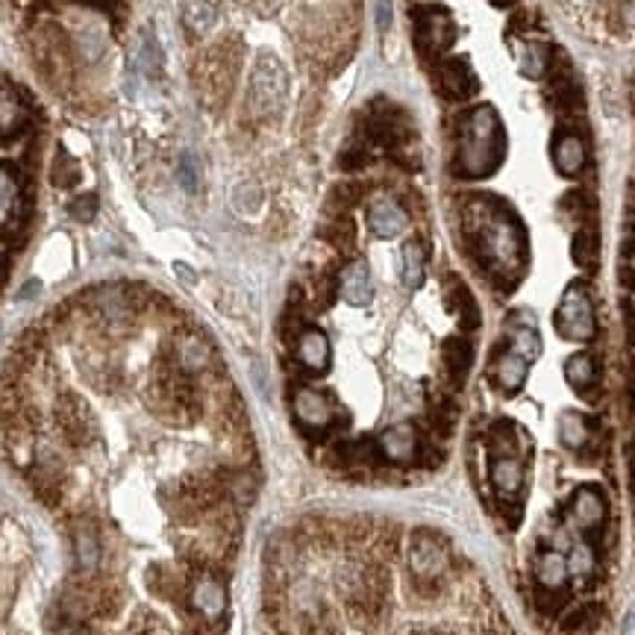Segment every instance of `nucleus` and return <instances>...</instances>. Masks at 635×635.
<instances>
[{
  "label": "nucleus",
  "instance_id": "obj_5",
  "mask_svg": "<svg viewBox=\"0 0 635 635\" xmlns=\"http://www.w3.org/2000/svg\"><path fill=\"white\" fill-rule=\"evenodd\" d=\"M289 94L286 68L274 56H259L251 77V106L259 115H274Z\"/></svg>",
  "mask_w": 635,
  "mask_h": 635
},
{
  "label": "nucleus",
  "instance_id": "obj_9",
  "mask_svg": "<svg viewBox=\"0 0 635 635\" xmlns=\"http://www.w3.org/2000/svg\"><path fill=\"white\" fill-rule=\"evenodd\" d=\"M188 603L206 621H221V615L227 611V588L215 573H200L188 588Z\"/></svg>",
  "mask_w": 635,
  "mask_h": 635
},
{
  "label": "nucleus",
  "instance_id": "obj_6",
  "mask_svg": "<svg viewBox=\"0 0 635 635\" xmlns=\"http://www.w3.org/2000/svg\"><path fill=\"white\" fill-rule=\"evenodd\" d=\"M415 39L423 56L439 59L453 47L456 27L450 12L441 6H418L415 9Z\"/></svg>",
  "mask_w": 635,
  "mask_h": 635
},
{
  "label": "nucleus",
  "instance_id": "obj_28",
  "mask_svg": "<svg viewBox=\"0 0 635 635\" xmlns=\"http://www.w3.org/2000/svg\"><path fill=\"white\" fill-rule=\"evenodd\" d=\"M18 200H21V185L18 176L9 165L0 162V230L12 223V218L18 215Z\"/></svg>",
  "mask_w": 635,
  "mask_h": 635
},
{
  "label": "nucleus",
  "instance_id": "obj_40",
  "mask_svg": "<svg viewBox=\"0 0 635 635\" xmlns=\"http://www.w3.org/2000/svg\"><path fill=\"white\" fill-rule=\"evenodd\" d=\"M141 62L150 71V74H159L162 71V53L156 51V44H153L150 33L145 35V44H141Z\"/></svg>",
  "mask_w": 635,
  "mask_h": 635
},
{
  "label": "nucleus",
  "instance_id": "obj_4",
  "mask_svg": "<svg viewBox=\"0 0 635 635\" xmlns=\"http://www.w3.org/2000/svg\"><path fill=\"white\" fill-rule=\"evenodd\" d=\"M556 329L562 338L568 341H592L594 338V306L592 298H588V289L583 282H573L568 286V291L562 294V303L556 309Z\"/></svg>",
  "mask_w": 635,
  "mask_h": 635
},
{
  "label": "nucleus",
  "instance_id": "obj_32",
  "mask_svg": "<svg viewBox=\"0 0 635 635\" xmlns=\"http://www.w3.org/2000/svg\"><path fill=\"white\" fill-rule=\"evenodd\" d=\"M183 18L188 24V30L206 33L215 24V6L209 0H183Z\"/></svg>",
  "mask_w": 635,
  "mask_h": 635
},
{
  "label": "nucleus",
  "instance_id": "obj_1",
  "mask_svg": "<svg viewBox=\"0 0 635 635\" xmlns=\"http://www.w3.org/2000/svg\"><path fill=\"white\" fill-rule=\"evenodd\" d=\"M486 204L488 206H482L479 197L468 206L465 227L479 265L494 280L506 282V289H512L517 270L524 268V227L515 218V212L503 206L500 200L486 197Z\"/></svg>",
  "mask_w": 635,
  "mask_h": 635
},
{
  "label": "nucleus",
  "instance_id": "obj_20",
  "mask_svg": "<svg viewBox=\"0 0 635 635\" xmlns=\"http://www.w3.org/2000/svg\"><path fill=\"white\" fill-rule=\"evenodd\" d=\"M447 306H450V312L456 315V321L462 329L479 327V309H477L474 294H470V289L456 274H450V280H447Z\"/></svg>",
  "mask_w": 635,
  "mask_h": 635
},
{
  "label": "nucleus",
  "instance_id": "obj_13",
  "mask_svg": "<svg viewBox=\"0 0 635 635\" xmlns=\"http://www.w3.org/2000/svg\"><path fill=\"white\" fill-rule=\"evenodd\" d=\"M491 482L506 500L517 498V491L524 486V465L517 459V450L491 453Z\"/></svg>",
  "mask_w": 635,
  "mask_h": 635
},
{
  "label": "nucleus",
  "instance_id": "obj_46",
  "mask_svg": "<svg viewBox=\"0 0 635 635\" xmlns=\"http://www.w3.org/2000/svg\"><path fill=\"white\" fill-rule=\"evenodd\" d=\"M82 4H89V6H98V9H109L115 0H82Z\"/></svg>",
  "mask_w": 635,
  "mask_h": 635
},
{
  "label": "nucleus",
  "instance_id": "obj_43",
  "mask_svg": "<svg viewBox=\"0 0 635 635\" xmlns=\"http://www.w3.org/2000/svg\"><path fill=\"white\" fill-rule=\"evenodd\" d=\"M56 635H91V632L86 630V623H71V621L62 618V623H59Z\"/></svg>",
  "mask_w": 635,
  "mask_h": 635
},
{
  "label": "nucleus",
  "instance_id": "obj_19",
  "mask_svg": "<svg viewBox=\"0 0 635 635\" xmlns=\"http://www.w3.org/2000/svg\"><path fill=\"white\" fill-rule=\"evenodd\" d=\"M338 294L350 306H368L374 300V286H371L368 265L350 262L345 270H341V274H338Z\"/></svg>",
  "mask_w": 635,
  "mask_h": 635
},
{
  "label": "nucleus",
  "instance_id": "obj_2",
  "mask_svg": "<svg viewBox=\"0 0 635 635\" xmlns=\"http://www.w3.org/2000/svg\"><path fill=\"white\" fill-rule=\"evenodd\" d=\"M506 136L494 106L482 103L468 109L459 121V141L453 156V174L465 180H486L503 165Z\"/></svg>",
  "mask_w": 635,
  "mask_h": 635
},
{
  "label": "nucleus",
  "instance_id": "obj_39",
  "mask_svg": "<svg viewBox=\"0 0 635 635\" xmlns=\"http://www.w3.org/2000/svg\"><path fill=\"white\" fill-rule=\"evenodd\" d=\"M180 183H183V188L185 192H197V185H200V174H197V162H194V156H183V162H180Z\"/></svg>",
  "mask_w": 635,
  "mask_h": 635
},
{
  "label": "nucleus",
  "instance_id": "obj_41",
  "mask_svg": "<svg viewBox=\"0 0 635 635\" xmlns=\"http://www.w3.org/2000/svg\"><path fill=\"white\" fill-rule=\"evenodd\" d=\"M333 200L338 204V209H350V206L359 200V188H356V185H338L336 194H333Z\"/></svg>",
  "mask_w": 635,
  "mask_h": 635
},
{
  "label": "nucleus",
  "instance_id": "obj_34",
  "mask_svg": "<svg viewBox=\"0 0 635 635\" xmlns=\"http://www.w3.org/2000/svg\"><path fill=\"white\" fill-rule=\"evenodd\" d=\"M327 239L336 247H341V251H347V247H353V242H356V227H353V221L347 215H338L327 227Z\"/></svg>",
  "mask_w": 635,
  "mask_h": 635
},
{
  "label": "nucleus",
  "instance_id": "obj_22",
  "mask_svg": "<svg viewBox=\"0 0 635 635\" xmlns=\"http://www.w3.org/2000/svg\"><path fill=\"white\" fill-rule=\"evenodd\" d=\"M368 223H371V230L380 235V239H394V235H400L406 230V212L400 209L394 200H376V204L371 206L368 212Z\"/></svg>",
  "mask_w": 635,
  "mask_h": 635
},
{
  "label": "nucleus",
  "instance_id": "obj_24",
  "mask_svg": "<svg viewBox=\"0 0 635 635\" xmlns=\"http://www.w3.org/2000/svg\"><path fill=\"white\" fill-rule=\"evenodd\" d=\"M564 380H568L573 392L585 394L588 388L597 383V362L592 353H573V356L564 362Z\"/></svg>",
  "mask_w": 635,
  "mask_h": 635
},
{
  "label": "nucleus",
  "instance_id": "obj_44",
  "mask_svg": "<svg viewBox=\"0 0 635 635\" xmlns=\"http://www.w3.org/2000/svg\"><path fill=\"white\" fill-rule=\"evenodd\" d=\"M35 291H39V282H35V280H30L27 286L21 289V294H18V298H21V300H27V298H33Z\"/></svg>",
  "mask_w": 635,
  "mask_h": 635
},
{
  "label": "nucleus",
  "instance_id": "obj_3",
  "mask_svg": "<svg viewBox=\"0 0 635 635\" xmlns=\"http://www.w3.org/2000/svg\"><path fill=\"white\" fill-rule=\"evenodd\" d=\"M153 397H156V406L165 418L188 421L197 412V388L180 365L159 371L156 385H153Z\"/></svg>",
  "mask_w": 635,
  "mask_h": 635
},
{
  "label": "nucleus",
  "instance_id": "obj_12",
  "mask_svg": "<svg viewBox=\"0 0 635 635\" xmlns=\"http://www.w3.org/2000/svg\"><path fill=\"white\" fill-rule=\"evenodd\" d=\"M376 444H380V453L385 459H392V462H415L421 439H418V430L412 427V423H394V427H388L380 435V441Z\"/></svg>",
  "mask_w": 635,
  "mask_h": 635
},
{
  "label": "nucleus",
  "instance_id": "obj_27",
  "mask_svg": "<svg viewBox=\"0 0 635 635\" xmlns=\"http://www.w3.org/2000/svg\"><path fill=\"white\" fill-rule=\"evenodd\" d=\"M444 365H447V371H450V376L456 383H465V376L470 371V365H474V347L468 345L465 338H447L444 341Z\"/></svg>",
  "mask_w": 635,
  "mask_h": 635
},
{
  "label": "nucleus",
  "instance_id": "obj_35",
  "mask_svg": "<svg viewBox=\"0 0 635 635\" xmlns=\"http://www.w3.org/2000/svg\"><path fill=\"white\" fill-rule=\"evenodd\" d=\"M597 606H580V609H573L568 618L562 621V630L564 632H585V630H592L594 623H597Z\"/></svg>",
  "mask_w": 635,
  "mask_h": 635
},
{
  "label": "nucleus",
  "instance_id": "obj_30",
  "mask_svg": "<svg viewBox=\"0 0 635 635\" xmlns=\"http://www.w3.org/2000/svg\"><path fill=\"white\" fill-rule=\"evenodd\" d=\"M509 350L533 365L541 356V338L533 324H515L509 329Z\"/></svg>",
  "mask_w": 635,
  "mask_h": 635
},
{
  "label": "nucleus",
  "instance_id": "obj_38",
  "mask_svg": "<svg viewBox=\"0 0 635 635\" xmlns=\"http://www.w3.org/2000/svg\"><path fill=\"white\" fill-rule=\"evenodd\" d=\"M71 215L82 223L91 221L94 215H98V194H80L74 204H71Z\"/></svg>",
  "mask_w": 635,
  "mask_h": 635
},
{
  "label": "nucleus",
  "instance_id": "obj_15",
  "mask_svg": "<svg viewBox=\"0 0 635 635\" xmlns=\"http://www.w3.org/2000/svg\"><path fill=\"white\" fill-rule=\"evenodd\" d=\"M550 156L556 171L562 176H576L583 174L585 162H588V153H585V141L576 136V133H559L553 138V147H550Z\"/></svg>",
  "mask_w": 635,
  "mask_h": 635
},
{
  "label": "nucleus",
  "instance_id": "obj_25",
  "mask_svg": "<svg viewBox=\"0 0 635 635\" xmlns=\"http://www.w3.org/2000/svg\"><path fill=\"white\" fill-rule=\"evenodd\" d=\"M423 270H427V253H423L421 242H406L400 251V280L406 289H418L423 282Z\"/></svg>",
  "mask_w": 635,
  "mask_h": 635
},
{
  "label": "nucleus",
  "instance_id": "obj_17",
  "mask_svg": "<svg viewBox=\"0 0 635 635\" xmlns=\"http://www.w3.org/2000/svg\"><path fill=\"white\" fill-rule=\"evenodd\" d=\"M71 538H74V553H77V564L80 571H94L100 562V535L98 526L89 517H77L71 524Z\"/></svg>",
  "mask_w": 635,
  "mask_h": 635
},
{
  "label": "nucleus",
  "instance_id": "obj_23",
  "mask_svg": "<svg viewBox=\"0 0 635 635\" xmlns=\"http://www.w3.org/2000/svg\"><path fill=\"white\" fill-rule=\"evenodd\" d=\"M535 576L545 592H564V585H568V559L559 550L541 553L535 562Z\"/></svg>",
  "mask_w": 635,
  "mask_h": 635
},
{
  "label": "nucleus",
  "instance_id": "obj_7",
  "mask_svg": "<svg viewBox=\"0 0 635 635\" xmlns=\"http://www.w3.org/2000/svg\"><path fill=\"white\" fill-rule=\"evenodd\" d=\"M447 564H450V556H447L444 541L430 533V529H418L412 535V547H409V568L418 576L421 585L441 580Z\"/></svg>",
  "mask_w": 635,
  "mask_h": 635
},
{
  "label": "nucleus",
  "instance_id": "obj_31",
  "mask_svg": "<svg viewBox=\"0 0 635 635\" xmlns=\"http://www.w3.org/2000/svg\"><path fill=\"white\" fill-rule=\"evenodd\" d=\"M559 435H562L564 447L583 450L588 439H592V427H588V421L583 415H576V412H564L562 421H559Z\"/></svg>",
  "mask_w": 635,
  "mask_h": 635
},
{
  "label": "nucleus",
  "instance_id": "obj_11",
  "mask_svg": "<svg viewBox=\"0 0 635 635\" xmlns=\"http://www.w3.org/2000/svg\"><path fill=\"white\" fill-rule=\"evenodd\" d=\"M606 498L597 486H580L573 491L571 500V517L576 521V526L585 529V533H600L606 524Z\"/></svg>",
  "mask_w": 635,
  "mask_h": 635
},
{
  "label": "nucleus",
  "instance_id": "obj_16",
  "mask_svg": "<svg viewBox=\"0 0 635 635\" xmlns=\"http://www.w3.org/2000/svg\"><path fill=\"white\" fill-rule=\"evenodd\" d=\"M439 89L453 100H465L477 91V77L465 59H447L439 68Z\"/></svg>",
  "mask_w": 635,
  "mask_h": 635
},
{
  "label": "nucleus",
  "instance_id": "obj_14",
  "mask_svg": "<svg viewBox=\"0 0 635 635\" xmlns=\"http://www.w3.org/2000/svg\"><path fill=\"white\" fill-rule=\"evenodd\" d=\"M30 124V106L12 89H0V145L18 138Z\"/></svg>",
  "mask_w": 635,
  "mask_h": 635
},
{
  "label": "nucleus",
  "instance_id": "obj_8",
  "mask_svg": "<svg viewBox=\"0 0 635 635\" xmlns=\"http://www.w3.org/2000/svg\"><path fill=\"white\" fill-rule=\"evenodd\" d=\"M291 406H294V418H298V423L306 432L321 435L327 430H333L336 403L324 392H318V388H298Z\"/></svg>",
  "mask_w": 635,
  "mask_h": 635
},
{
  "label": "nucleus",
  "instance_id": "obj_29",
  "mask_svg": "<svg viewBox=\"0 0 635 635\" xmlns=\"http://www.w3.org/2000/svg\"><path fill=\"white\" fill-rule=\"evenodd\" d=\"M206 362H209V345L204 338L183 336L180 341H176V365H180L185 374L206 368Z\"/></svg>",
  "mask_w": 635,
  "mask_h": 635
},
{
  "label": "nucleus",
  "instance_id": "obj_26",
  "mask_svg": "<svg viewBox=\"0 0 635 635\" xmlns=\"http://www.w3.org/2000/svg\"><path fill=\"white\" fill-rule=\"evenodd\" d=\"M550 65V44L547 42H524L517 51V68L526 80H541Z\"/></svg>",
  "mask_w": 635,
  "mask_h": 635
},
{
  "label": "nucleus",
  "instance_id": "obj_36",
  "mask_svg": "<svg viewBox=\"0 0 635 635\" xmlns=\"http://www.w3.org/2000/svg\"><path fill=\"white\" fill-rule=\"evenodd\" d=\"M53 183L56 185H65V188H71V185H77L80 183V168H77V162L71 159V156H59L56 159V165H53Z\"/></svg>",
  "mask_w": 635,
  "mask_h": 635
},
{
  "label": "nucleus",
  "instance_id": "obj_18",
  "mask_svg": "<svg viewBox=\"0 0 635 635\" xmlns=\"http://www.w3.org/2000/svg\"><path fill=\"white\" fill-rule=\"evenodd\" d=\"M298 359L312 374H324L329 368V338L318 327H306L298 336Z\"/></svg>",
  "mask_w": 635,
  "mask_h": 635
},
{
  "label": "nucleus",
  "instance_id": "obj_42",
  "mask_svg": "<svg viewBox=\"0 0 635 635\" xmlns=\"http://www.w3.org/2000/svg\"><path fill=\"white\" fill-rule=\"evenodd\" d=\"M392 18H394V4L392 0H376V27L383 33L392 27Z\"/></svg>",
  "mask_w": 635,
  "mask_h": 635
},
{
  "label": "nucleus",
  "instance_id": "obj_21",
  "mask_svg": "<svg viewBox=\"0 0 635 635\" xmlns=\"http://www.w3.org/2000/svg\"><path fill=\"white\" fill-rule=\"evenodd\" d=\"M526 371H529V362L521 359L517 353L512 350H506L498 356V362L491 365V376H494V383H498L506 394H515V392H521L524 383H526Z\"/></svg>",
  "mask_w": 635,
  "mask_h": 635
},
{
  "label": "nucleus",
  "instance_id": "obj_37",
  "mask_svg": "<svg viewBox=\"0 0 635 635\" xmlns=\"http://www.w3.org/2000/svg\"><path fill=\"white\" fill-rule=\"evenodd\" d=\"M594 568V556H592V547H583L576 545L571 550V559H568V573H576V576H588Z\"/></svg>",
  "mask_w": 635,
  "mask_h": 635
},
{
  "label": "nucleus",
  "instance_id": "obj_10",
  "mask_svg": "<svg viewBox=\"0 0 635 635\" xmlns=\"http://www.w3.org/2000/svg\"><path fill=\"white\" fill-rule=\"evenodd\" d=\"M56 421H59V430H62L65 441L74 444V447H86L94 439V423L89 409L82 406V400L77 397H65L59 400L56 406Z\"/></svg>",
  "mask_w": 635,
  "mask_h": 635
},
{
  "label": "nucleus",
  "instance_id": "obj_33",
  "mask_svg": "<svg viewBox=\"0 0 635 635\" xmlns=\"http://www.w3.org/2000/svg\"><path fill=\"white\" fill-rule=\"evenodd\" d=\"M571 253H573V262L580 268H592L594 259H597V239L592 230H580L573 235V244H571Z\"/></svg>",
  "mask_w": 635,
  "mask_h": 635
},
{
  "label": "nucleus",
  "instance_id": "obj_45",
  "mask_svg": "<svg viewBox=\"0 0 635 635\" xmlns=\"http://www.w3.org/2000/svg\"><path fill=\"white\" fill-rule=\"evenodd\" d=\"M6 277H9V259L0 253V286L6 282Z\"/></svg>",
  "mask_w": 635,
  "mask_h": 635
}]
</instances>
